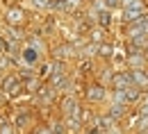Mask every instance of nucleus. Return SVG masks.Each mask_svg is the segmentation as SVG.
Wrapping results in <instances>:
<instances>
[{"label":"nucleus","mask_w":148,"mask_h":134,"mask_svg":"<svg viewBox=\"0 0 148 134\" xmlns=\"http://www.w3.org/2000/svg\"><path fill=\"white\" fill-rule=\"evenodd\" d=\"M114 84H116V86H125V84H128V77L125 75H116L114 77Z\"/></svg>","instance_id":"3"},{"label":"nucleus","mask_w":148,"mask_h":134,"mask_svg":"<svg viewBox=\"0 0 148 134\" xmlns=\"http://www.w3.org/2000/svg\"><path fill=\"white\" fill-rule=\"evenodd\" d=\"M100 23L107 25V23H110V14H100Z\"/></svg>","instance_id":"9"},{"label":"nucleus","mask_w":148,"mask_h":134,"mask_svg":"<svg viewBox=\"0 0 148 134\" xmlns=\"http://www.w3.org/2000/svg\"><path fill=\"white\" fill-rule=\"evenodd\" d=\"M125 91H128V93H125L128 100H137V96H139V93H137V89H125Z\"/></svg>","instance_id":"8"},{"label":"nucleus","mask_w":148,"mask_h":134,"mask_svg":"<svg viewBox=\"0 0 148 134\" xmlns=\"http://www.w3.org/2000/svg\"><path fill=\"white\" fill-rule=\"evenodd\" d=\"M116 2H119V0H107V5H110V7H114Z\"/></svg>","instance_id":"10"},{"label":"nucleus","mask_w":148,"mask_h":134,"mask_svg":"<svg viewBox=\"0 0 148 134\" xmlns=\"http://www.w3.org/2000/svg\"><path fill=\"white\" fill-rule=\"evenodd\" d=\"M25 61H27V64H32V61H37V50H32V48H27V50H25Z\"/></svg>","instance_id":"2"},{"label":"nucleus","mask_w":148,"mask_h":134,"mask_svg":"<svg viewBox=\"0 0 148 134\" xmlns=\"http://www.w3.org/2000/svg\"><path fill=\"white\" fill-rule=\"evenodd\" d=\"M5 91H7V93H16V91H18V82H16L14 77H9V80L5 82Z\"/></svg>","instance_id":"1"},{"label":"nucleus","mask_w":148,"mask_h":134,"mask_svg":"<svg viewBox=\"0 0 148 134\" xmlns=\"http://www.w3.org/2000/svg\"><path fill=\"white\" fill-rule=\"evenodd\" d=\"M89 98H91V100H100V98H103V91H100V89H91Z\"/></svg>","instance_id":"5"},{"label":"nucleus","mask_w":148,"mask_h":134,"mask_svg":"<svg viewBox=\"0 0 148 134\" xmlns=\"http://www.w3.org/2000/svg\"><path fill=\"white\" fill-rule=\"evenodd\" d=\"M9 20H12V23H18L21 20V12L18 9H16V12H9Z\"/></svg>","instance_id":"7"},{"label":"nucleus","mask_w":148,"mask_h":134,"mask_svg":"<svg viewBox=\"0 0 148 134\" xmlns=\"http://www.w3.org/2000/svg\"><path fill=\"white\" fill-rule=\"evenodd\" d=\"M128 9H137V12H139V9H141V2H139V0H128Z\"/></svg>","instance_id":"6"},{"label":"nucleus","mask_w":148,"mask_h":134,"mask_svg":"<svg viewBox=\"0 0 148 134\" xmlns=\"http://www.w3.org/2000/svg\"><path fill=\"white\" fill-rule=\"evenodd\" d=\"M132 77H134V82H137V84H146V82H148V77L144 75V73H134Z\"/></svg>","instance_id":"4"}]
</instances>
